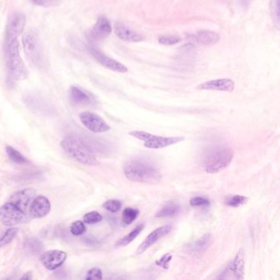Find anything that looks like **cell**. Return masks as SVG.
I'll return each mask as SVG.
<instances>
[{
  "label": "cell",
  "mask_w": 280,
  "mask_h": 280,
  "mask_svg": "<svg viewBox=\"0 0 280 280\" xmlns=\"http://www.w3.org/2000/svg\"><path fill=\"white\" fill-rule=\"evenodd\" d=\"M85 231H86V228H85V223L81 220H77V221L72 223L70 227L71 234L74 236L82 235L85 234Z\"/></svg>",
  "instance_id": "1f68e13d"
},
{
  "label": "cell",
  "mask_w": 280,
  "mask_h": 280,
  "mask_svg": "<svg viewBox=\"0 0 280 280\" xmlns=\"http://www.w3.org/2000/svg\"><path fill=\"white\" fill-rule=\"evenodd\" d=\"M32 1L37 5H42V3L44 2V0H32Z\"/></svg>",
  "instance_id": "f35d334b"
},
{
  "label": "cell",
  "mask_w": 280,
  "mask_h": 280,
  "mask_svg": "<svg viewBox=\"0 0 280 280\" xmlns=\"http://www.w3.org/2000/svg\"><path fill=\"white\" fill-rule=\"evenodd\" d=\"M67 259V253L59 250H51L44 252L40 256V262L44 267L50 270L60 267Z\"/></svg>",
  "instance_id": "8fae6325"
},
{
  "label": "cell",
  "mask_w": 280,
  "mask_h": 280,
  "mask_svg": "<svg viewBox=\"0 0 280 280\" xmlns=\"http://www.w3.org/2000/svg\"><path fill=\"white\" fill-rule=\"evenodd\" d=\"M144 227V224H139L136 226V228H134L128 235L123 237V239H121L120 240H118V243L115 244V247L118 248V247H125V246L128 245L131 242H133L134 239L137 238L138 235H140Z\"/></svg>",
  "instance_id": "603a6c76"
},
{
  "label": "cell",
  "mask_w": 280,
  "mask_h": 280,
  "mask_svg": "<svg viewBox=\"0 0 280 280\" xmlns=\"http://www.w3.org/2000/svg\"><path fill=\"white\" fill-rule=\"evenodd\" d=\"M89 52L91 54L92 56L97 59V61L103 65L105 68L118 72H127V68L126 66L121 64L119 62L116 61L115 59H111L107 55H105L104 53L99 51L98 49L96 48L95 46L90 45L88 47Z\"/></svg>",
  "instance_id": "9c48e42d"
},
{
  "label": "cell",
  "mask_w": 280,
  "mask_h": 280,
  "mask_svg": "<svg viewBox=\"0 0 280 280\" xmlns=\"http://www.w3.org/2000/svg\"><path fill=\"white\" fill-rule=\"evenodd\" d=\"M103 278V274L101 269L99 268H92L87 272V274L85 276V279H102Z\"/></svg>",
  "instance_id": "e575fe53"
},
{
  "label": "cell",
  "mask_w": 280,
  "mask_h": 280,
  "mask_svg": "<svg viewBox=\"0 0 280 280\" xmlns=\"http://www.w3.org/2000/svg\"><path fill=\"white\" fill-rule=\"evenodd\" d=\"M211 244V235L210 234H206L203 235L202 238L197 239L196 241L192 243L189 246V249L193 252L196 253H202L206 252V250L208 249Z\"/></svg>",
  "instance_id": "ffe728a7"
},
{
  "label": "cell",
  "mask_w": 280,
  "mask_h": 280,
  "mask_svg": "<svg viewBox=\"0 0 280 280\" xmlns=\"http://www.w3.org/2000/svg\"><path fill=\"white\" fill-rule=\"evenodd\" d=\"M22 279H26V280H31L32 279V274H31V272H28V273H26V274H25L24 275L22 276Z\"/></svg>",
  "instance_id": "74e56055"
},
{
  "label": "cell",
  "mask_w": 280,
  "mask_h": 280,
  "mask_svg": "<svg viewBox=\"0 0 280 280\" xmlns=\"http://www.w3.org/2000/svg\"><path fill=\"white\" fill-rule=\"evenodd\" d=\"M272 18L277 27L279 26V0H271L270 3Z\"/></svg>",
  "instance_id": "4dcf8cb0"
},
{
  "label": "cell",
  "mask_w": 280,
  "mask_h": 280,
  "mask_svg": "<svg viewBox=\"0 0 280 280\" xmlns=\"http://www.w3.org/2000/svg\"><path fill=\"white\" fill-rule=\"evenodd\" d=\"M51 205L47 197L38 196L31 202L29 209V215L32 219H41L51 212Z\"/></svg>",
  "instance_id": "7c38bea8"
},
{
  "label": "cell",
  "mask_w": 280,
  "mask_h": 280,
  "mask_svg": "<svg viewBox=\"0 0 280 280\" xmlns=\"http://www.w3.org/2000/svg\"><path fill=\"white\" fill-rule=\"evenodd\" d=\"M26 19L24 14L21 13H13L9 18V23L7 26L6 40L5 42L11 41L18 39L20 34H22L26 26Z\"/></svg>",
  "instance_id": "ba28073f"
},
{
  "label": "cell",
  "mask_w": 280,
  "mask_h": 280,
  "mask_svg": "<svg viewBox=\"0 0 280 280\" xmlns=\"http://www.w3.org/2000/svg\"><path fill=\"white\" fill-rule=\"evenodd\" d=\"M198 90H218V91L232 92L235 90V81L231 79L223 78L211 80L197 85Z\"/></svg>",
  "instance_id": "9a60e30c"
},
{
  "label": "cell",
  "mask_w": 280,
  "mask_h": 280,
  "mask_svg": "<svg viewBox=\"0 0 280 280\" xmlns=\"http://www.w3.org/2000/svg\"><path fill=\"white\" fill-rule=\"evenodd\" d=\"M173 258L172 255L167 253V254L163 256L160 260H158L156 261V265L160 267L163 268L164 269H169V263H170L171 260Z\"/></svg>",
  "instance_id": "d590c367"
},
{
  "label": "cell",
  "mask_w": 280,
  "mask_h": 280,
  "mask_svg": "<svg viewBox=\"0 0 280 280\" xmlns=\"http://www.w3.org/2000/svg\"><path fill=\"white\" fill-rule=\"evenodd\" d=\"M35 194H36V191L34 189H24L12 195L9 198V202L15 205L20 210L27 214V210L30 209L31 202L35 198Z\"/></svg>",
  "instance_id": "30bf717a"
},
{
  "label": "cell",
  "mask_w": 280,
  "mask_h": 280,
  "mask_svg": "<svg viewBox=\"0 0 280 280\" xmlns=\"http://www.w3.org/2000/svg\"><path fill=\"white\" fill-rule=\"evenodd\" d=\"M138 215H139V210L137 209L127 207L123 211L122 223L124 226L130 225L137 219Z\"/></svg>",
  "instance_id": "d4e9b609"
},
{
  "label": "cell",
  "mask_w": 280,
  "mask_h": 280,
  "mask_svg": "<svg viewBox=\"0 0 280 280\" xmlns=\"http://www.w3.org/2000/svg\"><path fill=\"white\" fill-rule=\"evenodd\" d=\"M18 229L17 228H11L7 230L4 236L0 239V248L5 247L7 244L11 243L13 239L18 235Z\"/></svg>",
  "instance_id": "83f0119b"
},
{
  "label": "cell",
  "mask_w": 280,
  "mask_h": 280,
  "mask_svg": "<svg viewBox=\"0 0 280 280\" xmlns=\"http://www.w3.org/2000/svg\"><path fill=\"white\" fill-rule=\"evenodd\" d=\"M70 100L76 105H88L91 102V98L85 90L74 85L70 88Z\"/></svg>",
  "instance_id": "d6986e66"
},
{
  "label": "cell",
  "mask_w": 280,
  "mask_h": 280,
  "mask_svg": "<svg viewBox=\"0 0 280 280\" xmlns=\"http://www.w3.org/2000/svg\"><path fill=\"white\" fill-rule=\"evenodd\" d=\"M180 211L179 204L177 202H169L160 209L156 215V218H165L177 215Z\"/></svg>",
  "instance_id": "7402d4cb"
},
{
  "label": "cell",
  "mask_w": 280,
  "mask_h": 280,
  "mask_svg": "<svg viewBox=\"0 0 280 280\" xmlns=\"http://www.w3.org/2000/svg\"><path fill=\"white\" fill-rule=\"evenodd\" d=\"M5 151H6V153L8 154V156H9V157L10 158V160H11L13 162L18 164H23L28 162L26 158L22 156V154L20 153L19 151L14 149L13 147H10V146H7V147H5Z\"/></svg>",
  "instance_id": "484cf974"
},
{
  "label": "cell",
  "mask_w": 280,
  "mask_h": 280,
  "mask_svg": "<svg viewBox=\"0 0 280 280\" xmlns=\"http://www.w3.org/2000/svg\"><path fill=\"white\" fill-rule=\"evenodd\" d=\"M184 140L183 136H155L150 133L147 140L145 141L144 146L149 149H162L164 147H170L172 145L181 143Z\"/></svg>",
  "instance_id": "4fadbf2b"
},
{
  "label": "cell",
  "mask_w": 280,
  "mask_h": 280,
  "mask_svg": "<svg viewBox=\"0 0 280 280\" xmlns=\"http://www.w3.org/2000/svg\"><path fill=\"white\" fill-rule=\"evenodd\" d=\"M123 204L118 200H109L103 204V207L105 210L111 213H117L122 208Z\"/></svg>",
  "instance_id": "f1b7e54d"
},
{
  "label": "cell",
  "mask_w": 280,
  "mask_h": 280,
  "mask_svg": "<svg viewBox=\"0 0 280 280\" xmlns=\"http://www.w3.org/2000/svg\"><path fill=\"white\" fill-rule=\"evenodd\" d=\"M61 147L68 156L77 162L90 166L98 165L99 161L93 151L87 145L72 136L64 138L61 142Z\"/></svg>",
  "instance_id": "3957f363"
},
{
  "label": "cell",
  "mask_w": 280,
  "mask_h": 280,
  "mask_svg": "<svg viewBox=\"0 0 280 280\" xmlns=\"http://www.w3.org/2000/svg\"><path fill=\"white\" fill-rule=\"evenodd\" d=\"M245 252L244 250L240 249L237 253L235 258L230 263L226 271L232 274L234 278L236 279H243L244 278V270H245Z\"/></svg>",
  "instance_id": "e0dca14e"
},
{
  "label": "cell",
  "mask_w": 280,
  "mask_h": 280,
  "mask_svg": "<svg viewBox=\"0 0 280 280\" xmlns=\"http://www.w3.org/2000/svg\"><path fill=\"white\" fill-rule=\"evenodd\" d=\"M248 201V197H243V196H230L225 200V205L232 208H237L247 203Z\"/></svg>",
  "instance_id": "4316f807"
},
{
  "label": "cell",
  "mask_w": 280,
  "mask_h": 280,
  "mask_svg": "<svg viewBox=\"0 0 280 280\" xmlns=\"http://www.w3.org/2000/svg\"><path fill=\"white\" fill-rule=\"evenodd\" d=\"M190 205L192 206H199V207H209L210 206V202L208 199L205 197H193L190 200Z\"/></svg>",
  "instance_id": "836d02e7"
},
{
  "label": "cell",
  "mask_w": 280,
  "mask_h": 280,
  "mask_svg": "<svg viewBox=\"0 0 280 280\" xmlns=\"http://www.w3.org/2000/svg\"><path fill=\"white\" fill-rule=\"evenodd\" d=\"M27 214L20 210L11 202L0 206V221L6 226H15L27 221Z\"/></svg>",
  "instance_id": "8992f818"
},
{
  "label": "cell",
  "mask_w": 280,
  "mask_h": 280,
  "mask_svg": "<svg viewBox=\"0 0 280 280\" xmlns=\"http://www.w3.org/2000/svg\"><path fill=\"white\" fill-rule=\"evenodd\" d=\"M103 217L97 212V211H91V212L85 214L83 217L84 223H88V224H95V223H100L102 221Z\"/></svg>",
  "instance_id": "f546056e"
},
{
  "label": "cell",
  "mask_w": 280,
  "mask_h": 280,
  "mask_svg": "<svg viewBox=\"0 0 280 280\" xmlns=\"http://www.w3.org/2000/svg\"><path fill=\"white\" fill-rule=\"evenodd\" d=\"M171 231H172V226L171 225L162 226V227L154 230L153 232H151L145 239L144 241L141 243V245L138 247L137 250L136 251V254H143L147 250L149 249L151 246H153L159 239L169 235Z\"/></svg>",
  "instance_id": "5bb4252c"
},
{
  "label": "cell",
  "mask_w": 280,
  "mask_h": 280,
  "mask_svg": "<svg viewBox=\"0 0 280 280\" xmlns=\"http://www.w3.org/2000/svg\"><path fill=\"white\" fill-rule=\"evenodd\" d=\"M112 26L110 22L105 17H100L90 32V38L93 41L101 40L110 35Z\"/></svg>",
  "instance_id": "2e32d148"
},
{
  "label": "cell",
  "mask_w": 280,
  "mask_h": 280,
  "mask_svg": "<svg viewBox=\"0 0 280 280\" xmlns=\"http://www.w3.org/2000/svg\"><path fill=\"white\" fill-rule=\"evenodd\" d=\"M124 173L127 179L136 182L155 183L160 182L162 178L156 165L142 158H135L127 161L125 164Z\"/></svg>",
  "instance_id": "6da1fadb"
},
{
  "label": "cell",
  "mask_w": 280,
  "mask_h": 280,
  "mask_svg": "<svg viewBox=\"0 0 280 280\" xmlns=\"http://www.w3.org/2000/svg\"><path fill=\"white\" fill-rule=\"evenodd\" d=\"M232 158L234 152L230 148L222 145L215 146L204 155L202 164L207 173H219L229 165Z\"/></svg>",
  "instance_id": "7a4b0ae2"
},
{
  "label": "cell",
  "mask_w": 280,
  "mask_h": 280,
  "mask_svg": "<svg viewBox=\"0 0 280 280\" xmlns=\"http://www.w3.org/2000/svg\"><path fill=\"white\" fill-rule=\"evenodd\" d=\"M24 249L29 253H39L44 249V245L38 239H29L25 242Z\"/></svg>",
  "instance_id": "cb8c5ba5"
},
{
  "label": "cell",
  "mask_w": 280,
  "mask_h": 280,
  "mask_svg": "<svg viewBox=\"0 0 280 280\" xmlns=\"http://www.w3.org/2000/svg\"><path fill=\"white\" fill-rule=\"evenodd\" d=\"M130 136H133V137L137 138L139 140L146 141L147 137L149 136L150 133L147 132V131H133L129 132Z\"/></svg>",
  "instance_id": "8d00e7d4"
},
{
  "label": "cell",
  "mask_w": 280,
  "mask_h": 280,
  "mask_svg": "<svg viewBox=\"0 0 280 280\" xmlns=\"http://www.w3.org/2000/svg\"><path fill=\"white\" fill-rule=\"evenodd\" d=\"M80 120L88 130L95 133L110 131V127L103 118L91 112H83L80 114Z\"/></svg>",
  "instance_id": "52a82bcc"
},
{
  "label": "cell",
  "mask_w": 280,
  "mask_h": 280,
  "mask_svg": "<svg viewBox=\"0 0 280 280\" xmlns=\"http://www.w3.org/2000/svg\"><path fill=\"white\" fill-rule=\"evenodd\" d=\"M22 45L25 54L29 61L36 68H42L45 67L44 50L42 47L37 31L35 30H29L22 35Z\"/></svg>",
  "instance_id": "5b68a950"
},
{
  "label": "cell",
  "mask_w": 280,
  "mask_h": 280,
  "mask_svg": "<svg viewBox=\"0 0 280 280\" xmlns=\"http://www.w3.org/2000/svg\"><path fill=\"white\" fill-rule=\"evenodd\" d=\"M197 41L203 45H213L219 41V35L218 33L211 31H202L197 32L196 35Z\"/></svg>",
  "instance_id": "44dd1931"
},
{
  "label": "cell",
  "mask_w": 280,
  "mask_h": 280,
  "mask_svg": "<svg viewBox=\"0 0 280 280\" xmlns=\"http://www.w3.org/2000/svg\"><path fill=\"white\" fill-rule=\"evenodd\" d=\"M181 41V38L177 35H162L159 38L160 44L164 45H173Z\"/></svg>",
  "instance_id": "d6a6232c"
},
{
  "label": "cell",
  "mask_w": 280,
  "mask_h": 280,
  "mask_svg": "<svg viewBox=\"0 0 280 280\" xmlns=\"http://www.w3.org/2000/svg\"><path fill=\"white\" fill-rule=\"evenodd\" d=\"M7 67L13 81H20L27 77V69L20 55L18 39L6 42Z\"/></svg>",
  "instance_id": "277c9868"
},
{
  "label": "cell",
  "mask_w": 280,
  "mask_h": 280,
  "mask_svg": "<svg viewBox=\"0 0 280 280\" xmlns=\"http://www.w3.org/2000/svg\"><path fill=\"white\" fill-rule=\"evenodd\" d=\"M114 31L119 39L124 41L140 42L144 40L143 35L131 31V29L121 22H117L114 26Z\"/></svg>",
  "instance_id": "ac0fdd59"
}]
</instances>
